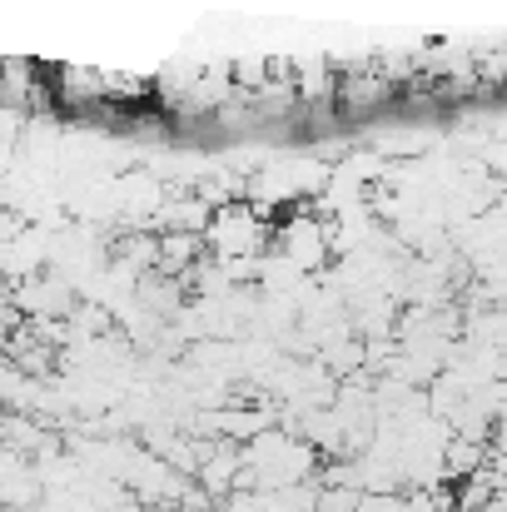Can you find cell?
I'll list each match as a JSON object with an SVG mask.
<instances>
[{
  "instance_id": "7a4b0ae2",
  "label": "cell",
  "mask_w": 507,
  "mask_h": 512,
  "mask_svg": "<svg viewBox=\"0 0 507 512\" xmlns=\"http://www.w3.org/2000/svg\"><path fill=\"white\" fill-rule=\"evenodd\" d=\"M274 254L284 264H294L299 274L314 279L334 259V249H329V219L324 214H294V219H284L279 234H274Z\"/></svg>"
},
{
  "instance_id": "277c9868",
  "label": "cell",
  "mask_w": 507,
  "mask_h": 512,
  "mask_svg": "<svg viewBox=\"0 0 507 512\" xmlns=\"http://www.w3.org/2000/svg\"><path fill=\"white\" fill-rule=\"evenodd\" d=\"M55 80H60V90H55V95H60L70 110L105 105V80H100V70H60Z\"/></svg>"
},
{
  "instance_id": "6da1fadb",
  "label": "cell",
  "mask_w": 507,
  "mask_h": 512,
  "mask_svg": "<svg viewBox=\"0 0 507 512\" xmlns=\"http://www.w3.org/2000/svg\"><path fill=\"white\" fill-rule=\"evenodd\" d=\"M199 239L214 249V259H259V254H269V224L249 204H214Z\"/></svg>"
},
{
  "instance_id": "3957f363",
  "label": "cell",
  "mask_w": 507,
  "mask_h": 512,
  "mask_svg": "<svg viewBox=\"0 0 507 512\" xmlns=\"http://www.w3.org/2000/svg\"><path fill=\"white\" fill-rule=\"evenodd\" d=\"M329 95L338 100V115L363 120V115L388 110V105L398 100V85H393V75H383V70H348L343 80H334Z\"/></svg>"
}]
</instances>
